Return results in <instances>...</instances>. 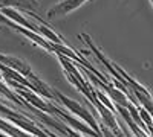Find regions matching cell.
<instances>
[{"label":"cell","instance_id":"cell-1","mask_svg":"<svg viewBox=\"0 0 153 137\" xmlns=\"http://www.w3.org/2000/svg\"><path fill=\"white\" fill-rule=\"evenodd\" d=\"M54 93L57 95V97L60 99V102H63L65 104V107L66 108H69L72 113H75V114H78L81 119H84L87 123H89V127H91L94 131H97V133H100V128H98V125L95 123V120H94V117L91 116V113L86 110V108H83L80 104H76L75 101H72V99H68L65 95H61V93H58V92H55L54 90Z\"/></svg>","mask_w":153,"mask_h":137},{"label":"cell","instance_id":"cell-2","mask_svg":"<svg viewBox=\"0 0 153 137\" xmlns=\"http://www.w3.org/2000/svg\"><path fill=\"white\" fill-rule=\"evenodd\" d=\"M86 0H63V2L57 3L54 8H51L48 11V17L49 18H57L69 14V12L75 11L76 8H80Z\"/></svg>","mask_w":153,"mask_h":137},{"label":"cell","instance_id":"cell-3","mask_svg":"<svg viewBox=\"0 0 153 137\" xmlns=\"http://www.w3.org/2000/svg\"><path fill=\"white\" fill-rule=\"evenodd\" d=\"M38 2L37 0H0V9L5 8H20V9H26L29 12L38 9Z\"/></svg>","mask_w":153,"mask_h":137},{"label":"cell","instance_id":"cell-4","mask_svg":"<svg viewBox=\"0 0 153 137\" xmlns=\"http://www.w3.org/2000/svg\"><path fill=\"white\" fill-rule=\"evenodd\" d=\"M0 63L5 64L9 69H12V70H17V72L23 73V75H31L29 67L25 64V63H22V59H19V58L8 56V55H0Z\"/></svg>","mask_w":153,"mask_h":137},{"label":"cell","instance_id":"cell-5","mask_svg":"<svg viewBox=\"0 0 153 137\" xmlns=\"http://www.w3.org/2000/svg\"><path fill=\"white\" fill-rule=\"evenodd\" d=\"M28 78H29V81L32 82V89L37 90V93H40V95H43V96H46V97H52V93H51V90L46 87L45 82H42L40 79H37L32 73L28 75Z\"/></svg>","mask_w":153,"mask_h":137},{"label":"cell","instance_id":"cell-6","mask_svg":"<svg viewBox=\"0 0 153 137\" xmlns=\"http://www.w3.org/2000/svg\"><path fill=\"white\" fill-rule=\"evenodd\" d=\"M106 90L109 92V95L112 96V99H113V101L117 102L118 105H124V107H129V104H127L126 97H124V95H123L121 92L115 90V89H110V87H106Z\"/></svg>","mask_w":153,"mask_h":137},{"label":"cell","instance_id":"cell-7","mask_svg":"<svg viewBox=\"0 0 153 137\" xmlns=\"http://www.w3.org/2000/svg\"><path fill=\"white\" fill-rule=\"evenodd\" d=\"M65 131H66V134H69V137H81V136H78L75 131H72V130H69V128H66Z\"/></svg>","mask_w":153,"mask_h":137},{"label":"cell","instance_id":"cell-8","mask_svg":"<svg viewBox=\"0 0 153 137\" xmlns=\"http://www.w3.org/2000/svg\"><path fill=\"white\" fill-rule=\"evenodd\" d=\"M150 3H152V5H153V0H150Z\"/></svg>","mask_w":153,"mask_h":137}]
</instances>
